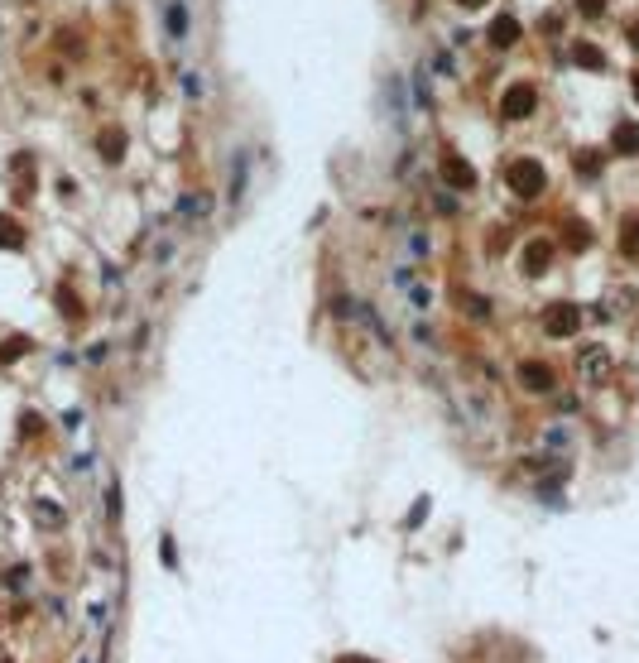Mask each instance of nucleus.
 Masks as SVG:
<instances>
[{
	"label": "nucleus",
	"mask_w": 639,
	"mask_h": 663,
	"mask_svg": "<svg viewBox=\"0 0 639 663\" xmlns=\"http://www.w3.org/2000/svg\"><path fill=\"white\" fill-rule=\"evenodd\" d=\"M509 116V120H524V116H529L533 111V87H509L505 92V106H500Z\"/></svg>",
	"instance_id": "nucleus-4"
},
{
	"label": "nucleus",
	"mask_w": 639,
	"mask_h": 663,
	"mask_svg": "<svg viewBox=\"0 0 639 663\" xmlns=\"http://www.w3.org/2000/svg\"><path fill=\"white\" fill-rule=\"evenodd\" d=\"M163 34H168V44H187V34H192V15H187L183 0H163Z\"/></svg>",
	"instance_id": "nucleus-2"
},
{
	"label": "nucleus",
	"mask_w": 639,
	"mask_h": 663,
	"mask_svg": "<svg viewBox=\"0 0 639 663\" xmlns=\"http://www.w3.org/2000/svg\"><path fill=\"white\" fill-rule=\"evenodd\" d=\"M183 92H187V97H202V82H197V73H183Z\"/></svg>",
	"instance_id": "nucleus-18"
},
{
	"label": "nucleus",
	"mask_w": 639,
	"mask_h": 663,
	"mask_svg": "<svg viewBox=\"0 0 639 663\" xmlns=\"http://www.w3.org/2000/svg\"><path fill=\"white\" fill-rule=\"evenodd\" d=\"M245 183H250V154H231V202L245 197Z\"/></svg>",
	"instance_id": "nucleus-7"
},
{
	"label": "nucleus",
	"mask_w": 639,
	"mask_h": 663,
	"mask_svg": "<svg viewBox=\"0 0 639 663\" xmlns=\"http://www.w3.org/2000/svg\"><path fill=\"white\" fill-rule=\"evenodd\" d=\"M548 245H529V255H524V265H529V274H538V265H548Z\"/></svg>",
	"instance_id": "nucleus-13"
},
{
	"label": "nucleus",
	"mask_w": 639,
	"mask_h": 663,
	"mask_svg": "<svg viewBox=\"0 0 639 663\" xmlns=\"http://www.w3.org/2000/svg\"><path fill=\"white\" fill-rule=\"evenodd\" d=\"M509 187H514L519 197H538V192H543V168H538L533 159L509 163Z\"/></svg>",
	"instance_id": "nucleus-1"
},
{
	"label": "nucleus",
	"mask_w": 639,
	"mask_h": 663,
	"mask_svg": "<svg viewBox=\"0 0 639 663\" xmlns=\"http://www.w3.org/2000/svg\"><path fill=\"white\" fill-rule=\"evenodd\" d=\"M63 428H68V433H73V428H82V409H68V414H63Z\"/></svg>",
	"instance_id": "nucleus-19"
},
{
	"label": "nucleus",
	"mask_w": 639,
	"mask_h": 663,
	"mask_svg": "<svg viewBox=\"0 0 639 663\" xmlns=\"http://www.w3.org/2000/svg\"><path fill=\"white\" fill-rule=\"evenodd\" d=\"M447 178H452V183H461V187H471V183H476V173H471V168H466L461 159H452V163H447Z\"/></svg>",
	"instance_id": "nucleus-11"
},
{
	"label": "nucleus",
	"mask_w": 639,
	"mask_h": 663,
	"mask_svg": "<svg viewBox=\"0 0 639 663\" xmlns=\"http://www.w3.org/2000/svg\"><path fill=\"white\" fill-rule=\"evenodd\" d=\"M519 385H524L529 395H548V390H553V371L529 361V366H519Z\"/></svg>",
	"instance_id": "nucleus-3"
},
{
	"label": "nucleus",
	"mask_w": 639,
	"mask_h": 663,
	"mask_svg": "<svg viewBox=\"0 0 639 663\" xmlns=\"http://www.w3.org/2000/svg\"><path fill=\"white\" fill-rule=\"evenodd\" d=\"M490 39H495V44H514V39H519V25H514V20H500V25L490 29Z\"/></svg>",
	"instance_id": "nucleus-12"
},
{
	"label": "nucleus",
	"mask_w": 639,
	"mask_h": 663,
	"mask_svg": "<svg viewBox=\"0 0 639 663\" xmlns=\"http://www.w3.org/2000/svg\"><path fill=\"white\" fill-rule=\"evenodd\" d=\"M404 293H409V308H414V313H428V308H433V293H428L423 284H414V279H409Z\"/></svg>",
	"instance_id": "nucleus-8"
},
{
	"label": "nucleus",
	"mask_w": 639,
	"mask_h": 663,
	"mask_svg": "<svg viewBox=\"0 0 639 663\" xmlns=\"http://www.w3.org/2000/svg\"><path fill=\"white\" fill-rule=\"evenodd\" d=\"M414 106L433 111V92H428V73H414Z\"/></svg>",
	"instance_id": "nucleus-10"
},
{
	"label": "nucleus",
	"mask_w": 639,
	"mask_h": 663,
	"mask_svg": "<svg viewBox=\"0 0 639 663\" xmlns=\"http://www.w3.org/2000/svg\"><path fill=\"white\" fill-rule=\"evenodd\" d=\"M577 308H553L548 318H543V327H548V337H572L577 332Z\"/></svg>",
	"instance_id": "nucleus-5"
},
{
	"label": "nucleus",
	"mask_w": 639,
	"mask_h": 663,
	"mask_svg": "<svg viewBox=\"0 0 639 663\" xmlns=\"http://www.w3.org/2000/svg\"><path fill=\"white\" fill-rule=\"evenodd\" d=\"M577 366H582V380H601V375L611 371V356H606L601 346H586V351H582V361H577Z\"/></svg>",
	"instance_id": "nucleus-6"
},
{
	"label": "nucleus",
	"mask_w": 639,
	"mask_h": 663,
	"mask_svg": "<svg viewBox=\"0 0 639 663\" xmlns=\"http://www.w3.org/2000/svg\"><path fill=\"white\" fill-rule=\"evenodd\" d=\"M34 514H39L44 524H63V509H58V504H49V500H39V504H34Z\"/></svg>",
	"instance_id": "nucleus-14"
},
{
	"label": "nucleus",
	"mask_w": 639,
	"mask_h": 663,
	"mask_svg": "<svg viewBox=\"0 0 639 663\" xmlns=\"http://www.w3.org/2000/svg\"><path fill=\"white\" fill-rule=\"evenodd\" d=\"M620 250H625V255H639V221L625 231V236H620Z\"/></svg>",
	"instance_id": "nucleus-15"
},
{
	"label": "nucleus",
	"mask_w": 639,
	"mask_h": 663,
	"mask_svg": "<svg viewBox=\"0 0 639 663\" xmlns=\"http://www.w3.org/2000/svg\"><path fill=\"white\" fill-rule=\"evenodd\" d=\"M635 97H639V82H635Z\"/></svg>",
	"instance_id": "nucleus-22"
},
{
	"label": "nucleus",
	"mask_w": 639,
	"mask_h": 663,
	"mask_svg": "<svg viewBox=\"0 0 639 663\" xmlns=\"http://www.w3.org/2000/svg\"><path fill=\"white\" fill-rule=\"evenodd\" d=\"M577 58H582V63H591V68H601V54H596V49H577Z\"/></svg>",
	"instance_id": "nucleus-20"
},
{
	"label": "nucleus",
	"mask_w": 639,
	"mask_h": 663,
	"mask_svg": "<svg viewBox=\"0 0 639 663\" xmlns=\"http://www.w3.org/2000/svg\"><path fill=\"white\" fill-rule=\"evenodd\" d=\"M543 442H548V447H567V428H548V433H543Z\"/></svg>",
	"instance_id": "nucleus-17"
},
{
	"label": "nucleus",
	"mask_w": 639,
	"mask_h": 663,
	"mask_svg": "<svg viewBox=\"0 0 639 663\" xmlns=\"http://www.w3.org/2000/svg\"><path fill=\"white\" fill-rule=\"evenodd\" d=\"M635 34H639V29H635ZM635 44H639V39H635Z\"/></svg>",
	"instance_id": "nucleus-23"
},
{
	"label": "nucleus",
	"mask_w": 639,
	"mask_h": 663,
	"mask_svg": "<svg viewBox=\"0 0 639 663\" xmlns=\"http://www.w3.org/2000/svg\"><path fill=\"white\" fill-rule=\"evenodd\" d=\"M615 149L635 154V149H639V125H620V130H615Z\"/></svg>",
	"instance_id": "nucleus-9"
},
{
	"label": "nucleus",
	"mask_w": 639,
	"mask_h": 663,
	"mask_svg": "<svg viewBox=\"0 0 639 663\" xmlns=\"http://www.w3.org/2000/svg\"><path fill=\"white\" fill-rule=\"evenodd\" d=\"M582 10L586 15H601V0H582Z\"/></svg>",
	"instance_id": "nucleus-21"
},
{
	"label": "nucleus",
	"mask_w": 639,
	"mask_h": 663,
	"mask_svg": "<svg viewBox=\"0 0 639 663\" xmlns=\"http://www.w3.org/2000/svg\"><path fill=\"white\" fill-rule=\"evenodd\" d=\"M178 212H183V216H187V212L202 216V212H207V197H183V202H178Z\"/></svg>",
	"instance_id": "nucleus-16"
}]
</instances>
